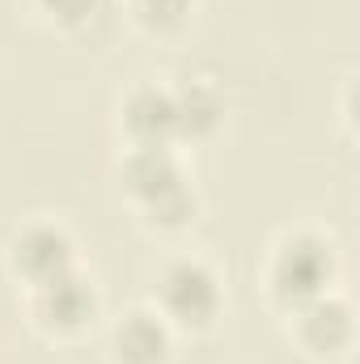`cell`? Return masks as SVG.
<instances>
[{
    "instance_id": "obj_4",
    "label": "cell",
    "mask_w": 360,
    "mask_h": 364,
    "mask_svg": "<svg viewBox=\"0 0 360 364\" xmlns=\"http://www.w3.org/2000/svg\"><path fill=\"white\" fill-rule=\"evenodd\" d=\"M26 318L43 339H55V343L85 339L102 318V292L85 272L60 275L26 292Z\"/></svg>"
},
{
    "instance_id": "obj_5",
    "label": "cell",
    "mask_w": 360,
    "mask_h": 364,
    "mask_svg": "<svg viewBox=\"0 0 360 364\" xmlns=\"http://www.w3.org/2000/svg\"><path fill=\"white\" fill-rule=\"evenodd\" d=\"M4 267L21 284V292H30V288H43L60 275L81 272V250H77V237L60 220L38 216L13 233V242L4 250Z\"/></svg>"
},
{
    "instance_id": "obj_8",
    "label": "cell",
    "mask_w": 360,
    "mask_h": 364,
    "mask_svg": "<svg viewBox=\"0 0 360 364\" xmlns=\"http://www.w3.org/2000/svg\"><path fill=\"white\" fill-rule=\"evenodd\" d=\"M179 335L153 305H132L123 309L110 331H106V352L110 364H170L174 360Z\"/></svg>"
},
{
    "instance_id": "obj_11",
    "label": "cell",
    "mask_w": 360,
    "mask_h": 364,
    "mask_svg": "<svg viewBox=\"0 0 360 364\" xmlns=\"http://www.w3.org/2000/svg\"><path fill=\"white\" fill-rule=\"evenodd\" d=\"M30 9L60 34H85L106 13V0H30Z\"/></svg>"
},
{
    "instance_id": "obj_7",
    "label": "cell",
    "mask_w": 360,
    "mask_h": 364,
    "mask_svg": "<svg viewBox=\"0 0 360 364\" xmlns=\"http://www.w3.org/2000/svg\"><path fill=\"white\" fill-rule=\"evenodd\" d=\"M119 140L123 149H179V110L174 90L162 81H140L119 102Z\"/></svg>"
},
{
    "instance_id": "obj_10",
    "label": "cell",
    "mask_w": 360,
    "mask_h": 364,
    "mask_svg": "<svg viewBox=\"0 0 360 364\" xmlns=\"http://www.w3.org/2000/svg\"><path fill=\"white\" fill-rule=\"evenodd\" d=\"M123 13L132 17V26H140L144 34H179L182 26L191 21V13L199 9V0H119Z\"/></svg>"
},
{
    "instance_id": "obj_3",
    "label": "cell",
    "mask_w": 360,
    "mask_h": 364,
    "mask_svg": "<svg viewBox=\"0 0 360 364\" xmlns=\"http://www.w3.org/2000/svg\"><path fill=\"white\" fill-rule=\"evenodd\" d=\"M153 309L170 322L174 335H208L225 314V284L208 259L179 255L157 272Z\"/></svg>"
},
{
    "instance_id": "obj_9",
    "label": "cell",
    "mask_w": 360,
    "mask_h": 364,
    "mask_svg": "<svg viewBox=\"0 0 360 364\" xmlns=\"http://www.w3.org/2000/svg\"><path fill=\"white\" fill-rule=\"evenodd\" d=\"M174 90V110H179V140L199 144L212 140L225 127V93L216 90L208 77H182Z\"/></svg>"
},
{
    "instance_id": "obj_1",
    "label": "cell",
    "mask_w": 360,
    "mask_h": 364,
    "mask_svg": "<svg viewBox=\"0 0 360 364\" xmlns=\"http://www.w3.org/2000/svg\"><path fill=\"white\" fill-rule=\"evenodd\" d=\"M119 186L153 233H182L199 216V195L182 166L179 149H123Z\"/></svg>"
},
{
    "instance_id": "obj_6",
    "label": "cell",
    "mask_w": 360,
    "mask_h": 364,
    "mask_svg": "<svg viewBox=\"0 0 360 364\" xmlns=\"http://www.w3.org/2000/svg\"><path fill=\"white\" fill-rule=\"evenodd\" d=\"M288 335L309 360H339L356 343V309L344 292H327L288 314Z\"/></svg>"
},
{
    "instance_id": "obj_2",
    "label": "cell",
    "mask_w": 360,
    "mask_h": 364,
    "mask_svg": "<svg viewBox=\"0 0 360 364\" xmlns=\"http://www.w3.org/2000/svg\"><path fill=\"white\" fill-rule=\"evenodd\" d=\"M259 284L268 292L271 309H280L288 318L292 309L335 292V284H339V250L318 229H288L268 246Z\"/></svg>"
}]
</instances>
